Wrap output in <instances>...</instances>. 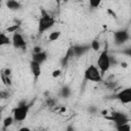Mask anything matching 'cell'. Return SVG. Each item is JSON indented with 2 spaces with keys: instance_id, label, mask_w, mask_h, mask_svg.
Here are the masks:
<instances>
[{
  "instance_id": "obj_20",
  "label": "cell",
  "mask_w": 131,
  "mask_h": 131,
  "mask_svg": "<svg viewBox=\"0 0 131 131\" xmlns=\"http://www.w3.org/2000/svg\"><path fill=\"white\" fill-rule=\"evenodd\" d=\"M104 85H105V87H106L107 89H110V90H116V88H117V82H115V81L105 82Z\"/></svg>"
},
{
  "instance_id": "obj_27",
  "label": "cell",
  "mask_w": 131,
  "mask_h": 131,
  "mask_svg": "<svg viewBox=\"0 0 131 131\" xmlns=\"http://www.w3.org/2000/svg\"><path fill=\"white\" fill-rule=\"evenodd\" d=\"M60 74H61V71L60 70H55V71L52 72V77L53 78H57V77L60 76Z\"/></svg>"
},
{
  "instance_id": "obj_22",
  "label": "cell",
  "mask_w": 131,
  "mask_h": 131,
  "mask_svg": "<svg viewBox=\"0 0 131 131\" xmlns=\"http://www.w3.org/2000/svg\"><path fill=\"white\" fill-rule=\"evenodd\" d=\"M90 47H91L93 50L98 51L99 48H100V44H99V42H98L97 40H93V41L91 42V44H90Z\"/></svg>"
},
{
  "instance_id": "obj_19",
  "label": "cell",
  "mask_w": 131,
  "mask_h": 131,
  "mask_svg": "<svg viewBox=\"0 0 131 131\" xmlns=\"http://www.w3.org/2000/svg\"><path fill=\"white\" fill-rule=\"evenodd\" d=\"M117 130L119 131H130L131 127L129 125V123H125V124H122V125H118V126H115Z\"/></svg>"
},
{
  "instance_id": "obj_21",
  "label": "cell",
  "mask_w": 131,
  "mask_h": 131,
  "mask_svg": "<svg viewBox=\"0 0 131 131\" xmlns=\"http://www.w3.org/2000/svg\"><path fill=\"white\" fill-rule=\"evenodd\" d=\"M18 29H19V25L18 24H15V25H12L11 27H8L6 29V32H8V33H14V32H17Z\"/></svg>"
},
{
  "instance_id": "obj_11",
  "label": "cell",
  "mask_w": 131,
  "mask_h": 131,
  "mask_svg": "<svg viewBox=\"0 0 131 131\" xmlns=\"http://www.w3.org/2000/svg\"><path fill=\"white\" fill-rule=\"evenodd\" d=\"M30 69H31V73L34 76L35 81H37V79L41 75V64L38 63V62H36V61H34V60H32L30 62Z\"/></svg>"
},
{
  "instance_id": "obj_17",
  "label": "cell",
  "mask_w": 131,
  "mask_h": 131,
  "mask_svg": "<svg viewBox=\"0 0 131 131\" xmlns=\"http://www.w3.org/2000/svg\"><path fill=\"white\" fill-rule=\"evenodd\" d=\"M13 121H14V119H13V117H12V116L6 117V118L3 120V128L5 129V128L9 127V126H10V125L13 123Z\"/></svg>"
},
{
  "instance_id": "obj_10",
  "label": "cell",
  "mask_w": 131,
  "mask_h": 131,
  "mask_svg": "<svg viewBox=\"0 0 131 131\" xmlns=\"http://www.w3.org/2000/svg\"><path fill=\"white\" fill-rule=\"evenodd\" d=\"M73 51H74V55L79 57L83 54H85L86 52H88L90 50V45L88 44H78V45H73Z\"/></svg>"
},
{
  "instance_id": "obj_29",
  "label": "cell",
  "mask_w": 131,
  "mask_h": 131,
  "mask_svg": "<svg viewBox=\"0 0 131 131\" xmlns=\"http://www.w3.org/2000/svg\"><path fill=\"white\" fill-rule=\"evenodd\" d=\"M2 112H3V108H0V121L2 119Z\"/></svg>"
},
{
  "instance_id": "obj_28",
  "label": "cell",
  "mask_w": 131,
  "mask_h": 131,
  "mask_svg": "<svg viewBox=\"0 0 131 131\" xmlns=\"http://www.w3.org/2000/svg\"><path fill=\"white\" fill-rule=\"evenodd\" d=\"M40 51H42V48L40 46H35L34 49H33V53H38Z\"/></svg>"
},
{
  "instance_id": "obj_14",
  "label": "cell",
  "mask_w": 131,
  "mask_h": 131,
  "mask_svg": "<svg viewBox=\"0 0 131 131\" xmlns=\"http://www.w3.org/2000/svg\"><path fill=\"white\" fill-rule=\"evenodd\" d=\"M6 6L10 10H19L21 8V4L17 0H7Z\"/></svg>"
},
{
  "instance_id": "obj_8",
  "label": "cell",
  "mask_w": 131,
  "mask_h": 131,
  "mask_svg": "<svg viewBox=\"0 0 131 131\" xmlns=\"http://www.w3.org/2000/svg\"><path fill=\"white\" fill-rule=\"evenodd\" d=\"M114 40L117 45H122L129 40V33L127 30H119L114 33Z\"/></svg>"
},
{
  "instance_id": "obj_9",
  "label": "cell",
  "mask_w": 131,
  "mask_h": 131,
  "mask_svg": "<svg viewBox=\"0 0 131 131\" xmlns=\"http://www.w3.org/2000/svg\"><path fill=\"white\" fill-rule=\"evenodd\" d=\"M0 78L5 86H11L12 85V80H11V70L9 68H5L1 70L0 72Z\"/></svg>"
},
{
  "instance_id": "obj_3",
  "label": "cell",
  "mask_w": 131,
  "mask_h": 131,
  "mask_svg": "<svg viewBox=\"0 0 131 131\" xmlns=\"http://www.w3.org/2000/svg\"><path fill=\"white\" fill-rule=\"evenodd\" d=\"M97 68H98L101 76H103L111 68L110 53H108V50H107V46H105V48L100 52V54L97 58Z\"/></svg>"
},
{
  "instance_id": "obj_24",
  "label": "cell",
  "mask_w": 131,
  "mask_h": 131,
  "mask_svg": "<svg viewBox=\"0 0 131 131\" xmlns=\"http://www.w3.org/2000/svg\"><path fill=\"white\" fill-rule=\"evenodd\" d=\"M55 104H56L55 99H53V98H51V97H48V98L46 99V105H47V106L53 107V106H55Z\"/></svg>"
},
{
  "instance_id": "obj_7",
  "label": "cell",
  "mask_w": 131,
  "mask_h": 131,
  "mask_svg": "<svg viewBox=\"0 0 131 131\" xmlns=\"http://www.w3.org/2000/svg\"><path fill=\"white\" fill-rule=\"evenodd\" d=\"M11 42H12V45H13L15 48H18V49H21V50H26V48H27L26 40H25L24 37H23L19 33H17V32H14V33H13Z\"/></svg>"
},
{
  "instance_id": "obj_6",
  "label": "cell",
  "mask_w": 131,
  "mask_h": 131,
  "mask_svg": "<svg viewBox=\"0 0 131 131\" xmlns=\"http://www.w3.org/2000/svg\"><path fill=\"white\" fill-rule=\"evenodd\" d=\"M113 97L118 99V100H120L122 103L127 104V103L131 102V89L129 87L128 88H124L121 91H119L117 94H114Z\"/></svg>"
},
{
  "instance_id": "obj_1",
  "label": "cell",
  "mask_w": 131,
  "mask_h": 131,
  "mask_svg": "<svg viewBox=\"0 0 131 131\" xmlns=\"http://www.w3.org/2000/svg\"><path fill=\"white\" fill-rule=\"evenodd\" d=\"M40 12H41V15L38 21V33L42 34L53 27V25L55 24V19L42 7L40 8Z\"/></svg>"
},
{
  "instance_id": "obj_15",
  "label": "cell",
  "mask_w": 131,
  "mask_h": 131,
  "mask_svg": "<svg viewBox=\"0 0 131 131\" xmlns=\"http://www.w3.org/2000/svg\"><path fill=\"white\" fill-rule=\"evenodd\" d=\"M71 94H72V90H71V88H70L68 85L62 86V87L60 88V90H59V95H60L62 98H68V97L71 96Z\"/></svg>"
},
{
  "instance_id": "obj_26",
  "label": "cell",
  "mask_w": 131,
  "mask_h": 131,
  "mask_svg": "<svg viewBox=\"0 0 131 131\" xmlns=\"http://www.w3.org/2000/svg\"><path fill=\"white\" fill-rule=\"evenodd\" d=\"M88 112H89L91 115H95V114L97 113V107L94 106V105H90V106L88 107Z\"/></svg>"
},
{
  "instance_id": "obj_4",
  "label": "cell",
  "mask_w": 131,
  "mask_h": 131,
  "mask_svg": "<svg viewBox=\"0 0 131 131\" xmlns=\"http://www.w3.org/2000/svg\"><path fill=\"white\" fill-rule=\"evenodd\" d=\"M84 79L86 81H90V82H101L102 81V76L98 70V68L94 64H90L84 73Z\"/></svg>"
},
{
  "instance_id": "obj_31",
  "label": "cell",
  "mask_w": 131,
  "mask_h": 131,
  "mask_svg": "<svg viewBox=\"0 0 131 131\" xmlns=\"http://www.w3.org/2000/svg\"><path fill=\"white\" fill-rule=\"evenodd\" d=\"M1 1H2V0H0V3H1Z\"/></svg>"
},
{
  "instance_id": "obj_13",
  "label": "cell",
  "mask_w": 131,
  "mask_h": 131,
  "mask_svg": "<svg viewBox=\"0 0 131 131\" xmlns=\"http://www.w3.org/2000/svg\"><path fill=\"white\" fill-rule=\"evenodd\" d=\"M75 55H74V51H73V47L71 46L69 49H68V51H67V53L64 54V56L60 59V64H61V67L62 68H66L67 66H68V63H69V61L74 57Z\"/></svg>"
},
{
  "instance_id": "obj_23",
  "label": "cell",
  "mask_w": 131,
  "mask_h": 131,
  "mask_svg": "<svg viewBox=\"0 0 131 131\" xmlns=\"http://www.w3.org/2000/svg\"><path fill=\"white\" fill-rule=\"evenodd\" d=\"M101 2H102V0H89V4L92 8H97Z\"/></svg>"
},
{
  "instance_id": "obj_5",
  "label": "cell",
  "mask_w": 131,
  "mask_h": 131,
  "mask_svg": "<svg viewBox=\"0 0 131 131\" xmlns=\"http://www.w3.org/2000/svg\"><path fill=\"white\" fill-rule=\"evenodd\" d=\"M105 118L107 120L112 121L115 124V126L122 125V124H125V123H129L130 122V118L125 113H122V112H113L110 116H107Z\"/></svg>"
},
{
  "instance_id": "obj_2",
  "label": "cell",
  "mask_w": 131,
  "mask_h": 131,
  "mask_svg": "<svg viewBox=\"0 0 131 131\" xmlns=\"http://www.w3.org/2000/svg\"><path fill=\"white\" fill-rule=\"evenodd\" d=\"M31 105H32V103H27L25 100L20 101L18 103V105L15 108H13V111H12V117H13L14 121H16V122L25 121V119L27 118L28 113L31 108Z\"/></svg>"
},
{
  "instance_id": "obj_30",
  "label": "cell",
  "mask_w": 131,
  "mask_h": 131,
  "mask_svg": "<svg viewBox=\"0 0 131 131\" xmlns=\"http://www.w3.org/2000/svg\"><path fill=\"white\" fill-rule=\"evenodd\" d=\"M56 2H57V4H59L61 2V0H56Z\"/></svg>"
},
{
  "instance_id": "obj_16",
  "label": "cell",
  "mask_w": 131,
  "mask_h": 131,
  "mask_svg": "<svg viewBox=\"0 0 131 131\" xmlns=\"http://www.w3.org/2000/svg\"><path fill=\"white\" fill-rule=\"evenodd\" d=\"M11 43L9 37L5 34V33H2L0 32V46H3V45H9Z\"/></svg>"
},
{
  "instance_id": "obj_18",
  "label": "cell",
  "mask_w": 131,
  "mask_h": 131,
  "mask_svg": "<svg viewBox=\"0 0 131 131\" xmlns=\"http://www.w3.org/2000/svg\"><path fill=\"white\" fill-rule=\"evenodd\" d=\"M60 32L59 31H54V32H51L50 34H49V37H48V39H49V41H55V40H57L59 37H60Z\"/></svg>"
},
{
  "instance_id": "obj_12",
  "label": "cell",
  "mask_w": 131,
  "mask_h": 131,
  "mask_svg": "<svg viewBox=\"0 0 131 131\" xmlns=\"http://www.w3.org/2000/svg\"><path fill=\"white\" fill-rule=\"evenodd\" d=\"M47 57H48L47 52L44 51V50H42V51H40V52H38V53H33L32 60H34V61H36V62L42 64V63L47 59Z\"/></svg>"
},
{
  "instance_id": "obj_25",
  "label": "cell",
  "mask_w": 131,
  "mask_h": 131,
  "mask_svg": "<svg viewBox=\"0 0 131 131\" xmlns=\"http://www.w3.org/2000/svg\"><path fill=\"white\" fill-rule=\"evenodd\" d=\"M10 96V93L7 90H0V99H7Z\"/></svg>"
}]
</instances>
